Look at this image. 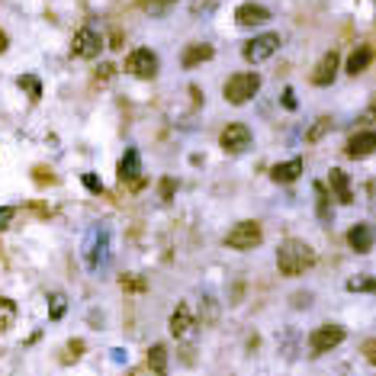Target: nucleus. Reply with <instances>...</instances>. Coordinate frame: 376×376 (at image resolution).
<instances>
[{"label": "nucleus", "mask_w": 376, "mask_h": 376, "mask_svg": "<svg viewBox=\"0 0 376 376\" xmlns=\"http://www.w3.org/2000/svg\"><path fill=\"white\" fill-rule=\"evenodd\" d=\"M312 264H315V251H312L305 241L286 238L283 245L277 248V267L283 277H299V273H305Z\"/></svg>", "instance_id": "nucleus-1"}, {"label": "nucleus", "mask_w": 376, "mask_h": 376, "mask_svg": "<svg viewBox=\"0 0 376 376\" xmlns=\"http://www.w3.org/2000/svg\"><path fill=\"white\" fill-rule=\"evenodd\" d=\"M84 260L91 270H100V267L110 264V228L106 225H93L84 238Z\"/></svg>", "instance_id": "nucleus-2"}, {"label": "nucleus", "mask_w": 376, "mask_h": 376, "mask_svg": "<svg viewBox=\"0 0 376 376\" xmlns=\"http://www.w3.org/2000/svg\"><path fill=\"white\" fill-rule=\"evenodd\" d=\"M258 91H260V78L254 71H238V74H232V78L225 81V100L228 103H235V106H241V103H248V100H254L258 97Z\"/></svg>", "instance_id": "nucleus-3"}, {"label": "nucleus", "mask_w": 376, "mask_h": 376, "mask_svg": "<svg viewBox=\"0 0 376 376\" xmlns=\"http://www.w3.org/2000/svg\"><path fill=\"white\" fill-rule=\"evenodd\" d=\"M260 238H264V228H260V222H238L235 228H228L225 245L235 248V251H251V248L260 245Z\"/></svg>", "instance_id": "nucleus-4"}, {"label": "nucleus", "mask_w": 376, "mask_h": 376, "mask_svg": "<svg viewBox=\"0 0 376 376\" xmlns=\"http://www.w3.org/2000/svg\"><path fill=\"white\" fill-rule=\"evenodd\" d=\"M126 71L132 74V78H155L158 74V55L151 52V49H136V52H129V59H126Z\"/></svg>", "instance_id": "nucleus-5"}, {"label": "nucleus", "mask_w": 376, "mask_h": 376, "mask_svg": "<svg viewBox=\"0 0 376 376\" xmlns=\"http://www.w3.org/2000/svg\"><path fill=\"white\" fill-rule=\"evenodd\" d=\"M219 142L228 155H241V151L251 148V129H248L245 123H228L225 129H222Z\"/></svg>", "instance_id": "nucleus-6"}, {"label": "nucleus", "mask_w": 376, "mask_h": 376, "mask_svg": "<svg viewBox=\"0 0 376 376\" xmlns=\"http://www.w3.org/2000/svg\"><path fill=\"white\" fill-rule=\"evenodd\" d=\"M280 49V36L277 33H260L251 42H245V59L248 61H267L273 59V52Z\"/></svg>", "instance_id": "nucleus-7"}, {"label": "nucleus", "mask_w": 376, "mask_h": 376, "mask_svg": "<svg viewBox=\"0 0 376 376\" xmlns=\"http://www.w3.org/2000/svg\"><path fill=\"white\" fill-rule=\"evenodd\" d=\"M341 341H344V328H341V325H322V328H315L309 335L312 354H328V350L337 347Z\"/></svg>", "instance_id": "nucleus-8"}, {"label": "nucleus", "mask_w": 376, "mask_h": 376, "mask_svg": "<svg viewBox=\"0 0 376 376\" xmlns=\"http://www.w3.org/2000/svg\"><path fill=\"white\" fill-rule=\"evenodd\" d=\"M100 49H103V39H100L97 29L84 26L78 36H74V46H71V55L74 59H97Z\"/></svg>", "instance_id": "nucleus-9"}, {"label": "nucleus", "mask_w": 376, "mask_h": 376, "mask_svg": "<svg viewBox=\"0 0 376 376\" xmlns=\"http://www.w3.org/2000/svg\"><path fill=\"white\" fill-rule=\"evenodd\" d=\"M193 331H196L193 312H190L187 303H181L174 312H171V335L174 337H193Z\"/></svg>", "instance_id": "nucleus-10"}, {"label": "nucleus", "mask_w": 376, "mask_h": 376, "mask_svg": "<svg viewBox=\"0 0 376 376\" xmlns=\"http://www.w3.org/2000/svg\"><path fill=\"white\" fill-rule=\"evenodd\" d=\"M337 65H341L337 52H325V55H322V61L315 65V71H312V84H315V87H328V84H335V78H337Z\"/></svg>", "instance_id": "nucleus-11"}, {"label": "nucleus", "mask_w": 376, "mask_h": 376, "mask_svg": "<svg viewBox=\"0 0 376 376\" xmlns=\"http://www.w3.org/2000/svg\"><path fill=\"white\" fill-rule=\"evenodd\" d=\"M347 245L354 248L357 254H367V251H373V245H376V228L373 225H367V222H360V225H354L347 232Z\"/></svg>", "instance_id": "nucleus-12"}, {"label": "nucleus", "mask_w": 376, "mask_h": 376, "mask_svg": "<svg viewBox=\"0 0 376 376\" xmlns=\"http://www.w3.org/2000/svg\"><path fill=\"white\" fill-rule=\"evenodd\" d=\"M235 20H238V26H260V23H270V10L260 4H241L235 10Z\"/></svg>", "instance_id": "nucleus-13"}, {"label": "nucleus", "mask_w": 376, "mask_h": 376, "mask_svg": "<svg viewBox=\"0 0 376 376\" xmlns=\"http://www.w3.org/2000/svg\"><path fill=\"white\" fill-rule=\"evenodd\" d=\"M213 55H215V49L209 46V42H193V46L183 49L181 65H183V68H196V65H203V61H209Z\"/></svg>", "instance_id": "nucleus-14"}, {"label": "nucleus", "mask_w": 376, "mask_h": 376, "mask_svg": "<svg viewBox=\"0 0 376 376\" xmlns=\"http://www.w3.org/2000/svg\"><path fill=\"white\" fill-rule=\"evenodd\" d=\"M376 151V132H357L347 138V155L350 158H363Z\"/></svg>", "instance_id": "nucleus-15"}, {"label": "nucleus", "mask_w": 376, "mask_h": 376, "mask_svg": "<svg viewBox=\"0 0 376 376\" xmlns=\"http://www.w3.org/2000/svg\"><path fill=\"white\" fill-rule=\"evenodd\" d=\"M328 183H331V190H335V196H337V203H354V190H350V177L344 174L341 168H335L328 174Z\"/></svg>", "instance_id": "nucleus-16"}, {"label": "nucleus", "mask_w": 376, "mask_h": 376, "mask_svg": "<svg viewBox=\"0 0 376 376\" xmlns=\"http://www.w3.org/2000/svg\"><path fill=\"white\" fill-rule=\"evenodd\" d=\"M299 174H303V161H299V158H293V161H286V164H277V168L270 171V177L277 183H293V181H299Z\"/></svg>", "instance_id": "nucleus-17"}, {"label": "nucleus", "mask_w": 376, "mask_h": 376, "mask_svg": "<svg viewBox=\"0 0 376 376\" xmlns=\"http://www.w3.org/2000/svg\"><path fill=\"white\" fill-rule=\"evenodd\" d=\"M138 171H142V161H138V151L136 148H129L123 155V161H119V181H136L138 177Z\"/></svg>", "instance_id": "nucleus-18"}, {"label": "nucleus", "mask_w": 376, "mask_h": 376, "mask_svg": "<svg viewBox=\"0 0 376 376\" xmlns=\"http://www.w3.org/2000/svg\"><path fill=\"white\" fill-rule=\"evenodd\" d=\"M370 61H373V52H370L367 46L354 49V52H350V59H347V74H350V78H357L360 71H367V68H370Z\"/></svg>", "instance_id": "nucleus-19"}, {"label": "nucleus", "mask_w": 376, "mask_h": 376, "mask_svg": "<svg viewBox=\"0 0 376 376\" xmlns=\"http://www.w3.org/2000/svg\"><path fill=\"white\" fill-rule=\"evenodd\" d=\"M148 367L155 376L168 373V347H164V344H155V347L148 350Z\"/></svg>", "instance_id": "nucleus-20"}, {"label": "nucleus", "mask_w": 376, "mask_h": 376, "mask_svg": "<svg viewBox=\"0 0 376 376\" xmlns=\"http://www.w3.org/2000/svg\"><path fill=\"white\" fill-rule=\"evenodd\" d=\"M14 322H16V303L0 296V331H7Z\"/></svg>", "instance_id": "nucleus-21"}, {"label": "nucleus", "mask_w": 376, "mask_h": 376, "mask_svg": "<svg viewBox=\"0 0 376 376\" xmlns=\"http://www.w3.org/2000/svg\"><path fill=\"white\" fill-rule=\"evenodd\" d=\"M347 290L350 293H376V280L373 277H350Z\"/></svg>", "instance_id": "nucleus-22"}, {"label": "nucleus", "mask_w": 376, "mask_h": 376, "mask_svg": "<svg viewBox=\"0 0 376 376\" xmlns=\"http://www.w3.org/2000/svg\"><path fill=\"white\" fill-rule=\"evenodd\" d=\"M171 7H177V0H145V10H148L151 16H161V14H168Z\"/></svg>", "instance_id": "nucleus-23"}, {"label": "nucleus", "mask_w": 376, "mask_h": 376, "mask_svg": "<svg viewBox=\"0 0 376 376\" xmlns=\"http://www.w3.org/2000/svg\"><path fill=\"white\" fill-rule=\"evenodd\" d=\"M20 87H26V93H29L33 100L42 97V87H39V78H36V74H23V78H20Z\"/></svg>", "instance_id": "nucleus-24"}, {"label": "nucleus", "mask_w": 376, "mask_h": 376, "mask_svg": "<svg viewBox=\"0 0 376 376\" xmlns=\"http://www.w3.org/2000/svg\"><path fill=\"white\" fill-rule=\"evenodd\" d=\"M61 315H65V296L55 293V296H52V318H61Z\"/></svg>", "instance_id": "nucleus-25"}, {"label": "nucleus", "mask_w": 376, "mask_h": 376, "mask_svg": "<svg viewBox=\"0 0 376 376\" xmlns=\"http://www.w3.org/2000/svg\"><path fill=\"white\" fill-rule=\"evenodd\" d=\"M328 126H331V119H322V123H315V126H312V132H309V142H318V138H322V132L328 129Z\"/></svg>", "instance_id": "nucleus-26"}, {"label": "nucleus", "mask_w": 376, "mask_h": 376, "mask_svg": "<svg viewBox=\"0 0 376 376\" xmlns=\"http://www.w3.org/2000/svg\"><path fill=\"white\" fill-rule=\"evenodd\" d=\"M84 183H87V190H93V193H100V190H103V183H100L97 174H84Z\"/></svg>", "instance_id": "nucleus-27"}, {"label": "nucleus", "mask_w": 376, "mask_h": 376, "mask_svg": "<svg viewBox=\"0 0 376 376\" xmlns=\"http://www.w3.org/2000/svg\"><path fill=\"white\" fill-rule=\"evenodd\" d=\"M363 357L376 367V341H363Z\"/></svg>", "instance_id": "nucleus-28"}, {"label": "nucleus", "mask_w": 376, "mask_h": 376, "mask_svg": "<svg viewBox=\"0 0 376 376\" xmlns=\"http://www.w3.org/2000/svg\"><path fill=\"white\" fill-rule=\"evenodd\" d=\"M14 213H16L14 206H4V209H0V228H7V225H10V219H14Z\"/></svg>", "instance_id": "nucleus-29"}]
</instances>
